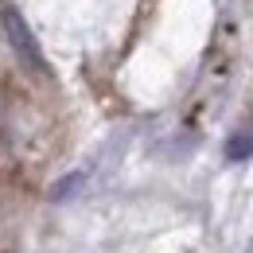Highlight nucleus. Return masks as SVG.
<instances>
[{
  "label": "nucleus",
  "mask_w": 253,
  "mask_h": 253,
  "mask_svg": "<svg viewBox=\"0 0 253 253\" xmlns=\"http://www.w3.org/2000/svg\"><path fill=\"white\" fill-rule=\"evenodd\" d=\"M0 24H4V35H8L12 55L28 66L32 74H47V59H43V51H39V43H35L32 28H28V20L20 16V8L4 4V8H0Z\"/></svg>",
  "instance_id": "f257e3e1"
},
{
  "label": "nucleus",
  "mask_w": 253,
  "mask_h": 253,
  "mask_svg": "<svg viewBox=\"0 0 253 253\" xmlns=\"http://www.w3.org/2000/svg\"><path fill=\"white\" fill-rule=\"evenodd\" d=\"M246 156H253V132H234L230 140H226V160H246Z\"/></svg>",
  "instance_id": "f03ea898"
},
{
  "label": "nucleus",
  "mask_w": 253,
  "mask_h": 253,
  "mask_svg": "<svg viewBox=\"0 0 253 253\" xmlns=\"http://www.w3.org/2000/svg\"><path fill=\"white\" fill-rule=\"evenodd\" d=\"M82 183H86V175H82V171H74V175H63V179L51 187V199H55V203H63V199H70V195L82 187Z\"/></svg>",
  "instance_id": "7ed1b4c3"
}]
</instances>
